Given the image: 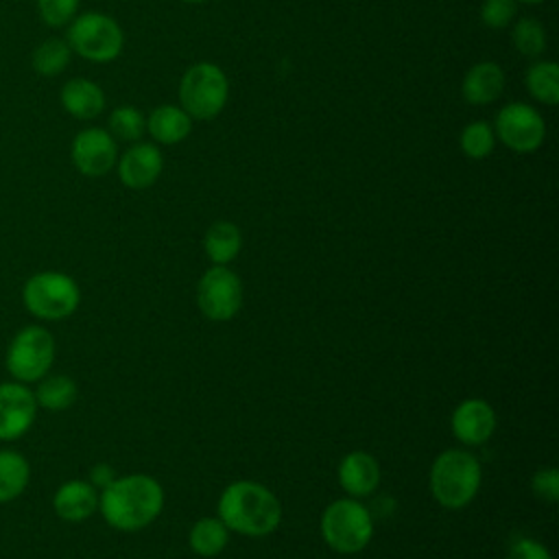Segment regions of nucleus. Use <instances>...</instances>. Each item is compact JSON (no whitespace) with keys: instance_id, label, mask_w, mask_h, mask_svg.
I'll use <instances>...</instances> for the list:
<instances>
[{"instance_id":"nucleus-1","label":"nucleus","mask_w":559,"mask_h":559,"mask_svg":"<svg viewBox=\"0 0 559 559\" xmlns=\"http://www.w3.org/2000/svg\"><path fill=\"white\" fill-rule=\"evenodd\" d=\"M164 507V489L148 474L116 476L98 491V511L105 522L122 533L148 526Z\"/></svg>"},{"instance_id":"nucleus-2","label":"nucleus","mask_w":559,"mask_h":559,"mask_svg":"<svg viewBox=\"0 0 559 559\" xmlns=\"http://www.w3.org/2000/svg\"><path fill=\"white\" fill-rule=\"evenodd\" d=\"M218 518L223 524L247 537L271 535L282 522L277 496L255 480H236L218 498Z\"/></svg>"},{"instance_id":"nucleus-3","label":"nucleus","mask_w":559,"mask_h":559,"mask_svg":"<svg viewBox=\"0 0 559 559\" xmlns=\"http://www.w3.org/2000/svg\"><path fill=\"white\" fill-rule=\"evenodd\" d=\"M483 472L478 459L467 450H445L430 467V493L445 509L467 507L480 489Z\"/></svg>"},{"instance_id":"nucleus-4","label":"nucleus","mask_w":559,"mask_h":559,"mask_svg":"<svg viewBox=\"0 0 559 559\" xmlns=\"http://www.w3.org/2000/svg\"><path fill=\"white\" fill-rule=\"evenodd\" d=\"M22 304L39 321H61L76 312L81 288L63 271H37L22 286Z\"/></svg>"},{"instance_id":"nucleus-5","label":"nucleus","mask_w":559,"mask_h":559,"mask_svg":"<svg viewBox=\"0 0 559 559\" xmlns=\"http://www.w3.org/2000/svg\"><path fill=\"white\" fill-rule=\"evenodd\" d=\"M66 41L72 55L92 63H109L120 57L124 48L122 26L107 13L85 11L66 26Z\"/></svg>"},{"instance_id":"nucleus-6","label":"nucleus","mask_w":559,"mask_h":559,"mask_svg":"<svg viewBox=\"0 0 559 559\" xmlns=\"http://www.w3.org/2000/svg\"><path fill=\"white\" fill-rule=\"evenodd\" d=\"M229 98V79L225 70L212 61L192 63L179 81V105L192 120L216 118Z\"/></svg>"},{"instance_id":"nucleus-7","label":"nucleus","mask_w":559,"mask_h":559,"mask_svg":"<svg viewBox=\"0 0 559 559\" xmlns=\"http://www.w3.org/2000/svg\"><path fill=\"white\" fill-rule=\"evenodd\" d=\"M55 336L44 325H24L7 345L4 367L11 380L33 384L50 373L55 362Z\"/></svg>"},{"instance_id":"nucleus-8","label":"nucleus","mask_w":559,"mask_h":559,"mask_svg":"<svg viewBox=\"0 0 559 559\" xmlns=\"http://www.w3.org/2000/svg\"><path fill=\"white\" fill-rule=\"evenodd\" d=\"M321 535L341 555L360 552L373 535L371 513L356 498H338L321 515Z\"/></svg>"},{"instance_id":"nucleus-9","label":"nucleus","mask_w":559,"mask_h":559,"mask_svg":"<svg viewBox=\"0 0 559 559\" xmlns=\"http://www.w3.org/2000/svg\"><path fill=\"white\" fill-rule=\"evenodd\" d=\"M491 127L496 142H502L515 153H533L546 140L544 116L533 105L520 100L500 107Z\"/></svg>"},{"instance_id":"nucleus-10","label":"nucleus","mask_w":559,"mask_h":559,"mask_svg":"<svg viewBox=\"0 0 559 559\" xmlns=\"http://www.w3.org/2000/svg\"><path fill=\"white\" fill-rule=\"evenodd\" d=\"M197 304L199 310L210 321H229L238 314L242 306V282L240 277L223 266H210L197 286Z\"/></svg>"},{"instance_id":"nucleus-11","label":"nucleus","mask_w":559,"mask_h":559,"mask_svg":"<svg viewBox=\"0 0 559 559\" xmlns=\"http://www.w3.org/2000/svg\"><path fill=\"white\" fill-rule=\"evenodd\" d=\"M70 159L83 177H103L116 168L118 142L103 127H85L72 138Z\"/></svg>"},{"instance_id":"nucleus-12","label":"nucleus","mask_w":559,"mask_h":559,"mask_svg":"<svg viewBox=\"0 0 559 559\" xmlns=\"http://www.w3.org/2000/svg\"><path fill=\"white\" fill-rule=\"evenodd\" d=\"M33 389L17 380L0 382V441L22 439L37 419Z\"/></svg>"},{"instance_id":"nucleus-13","label":"nucleus","mask_w":559,"mask_h":559,"mask_svg":"<svg viewBox=\"0 0 559 559\" xmlns=\"http://www.w3.org/2000/svg\"><path fill=\"white\" fill-rule=\"evenodd\" d=\"M116 170L122 186L144 190L159 179L164 170V155L155 142H133L122 155H118Z\"/></svg>"},{"instance_id":"nucleus-14","label":"nucleus","mask_w":559,"mask_h":559,"mask_svg":"<svg viewBox=\"0 0 559 559\" xmlns=\"http://www.w3.org/2000/svg\"><path fill=\"white\" fill-rule=\"evenodd\" d=\"M452 435L465 445L485 443L496 430V413L489 402L469 397L461 402L450 419Z\"/></svg>"},{"instance_id":"nucleus-15","label":"nucleus","mask_w":559,"mask_h":559,"mask_svg":"<svg viewBox=\"0 0 559 559\" xmlns=\"http://www.w3.org/2000/svg\"><path fill=\"white\" fill-rule=\"evenodd\" d=\"M52 509L63 522H85L98 511V489L90 480H66L52 496Z\"/></svg>"},{"instance_id":"nucleus-16","label":"nucleus","mask_w":559,"mask_h":559,"mask_svg":"<svg viewBox=\"0 0 559 559\" xmlns=\"http://www.w3.org/2000/svg\"><path fill=\"white\" fill-rule=\"evenodd\" d=\"M59 103L72 118L94 120L105 111V92L96 81L87 76H74L61 85Z\"/></svg>"},{"instance_id":"nucleus-17","label":"nucleus","mask_w":559,"mask_h":559,"mask_svg":"<svg viewBox=\"0 0 559 559\" xmlns=\"http://www.w3.org/2000/svg\"><path fill=\"white\" fill-rule=\"evenodd\" d=\"M338 483L352 498H362L376 491L380 485V465L376 456L362 450H354L338 463Z\"/></svg>"},{"instance_id":"nucleus-18","label":"nucleus","mask_w":559,"mask_h":559,"mask_svg":"<svg viewBox=\"0 0 559 559\" xmlns=\"http://www.w3.org/2000/svg\"><path fill=\"white\" fill-rule=\"evenodd\" d=\"M504 70L496 61L474 63L461 83V94L469 105H489L504 92Z\"/></svg>"},{"instance_id":"nucleus-19","label":"nucleus","mask_w":559,"mask_h":559,"mask_svg":"<svg viewBox=\"0 0 559 559\" xmlns=\"http://www.w3.org/2000/svg\"><path fill=\"white\" fill-rule=\"evenodd\" d=\"M146 131L155 144H179L192 131V118L181 105H159L146 116Z\"/></svg>"},{"instance_id":"nucleus-20","label":"nucleus","mask_w":559,"mask_h":559,"mask_svg":"<svg viewBox=\"0 0 559 559\" xmlns=\"http://www.w3.org/2000/svg\"><path fill=\"white\" fill-rule=\"evenodd\" d=\"M31 483L28 459L11 448L0 450V504L17 500Z\"/></svg>"},{"instance_id":"nucleus-21","label":"nucleus","mask_w":559,"mask_h":559,"mask_svg":"<svg viewBox=\"0 0 559 559\" xmlns=\"http://www.w3.org/2000/svg\"><path fill=\"white\" fill-rule=\"evenodd\" d=\"M33 395L39 408L50 413H61L76 402L79 386L66 373H46L41 380H37Z\"/></svg>"},{"instance_id":"nucleus-22","label":"nucleus","mask_w":559,"mask_h":559,"mask_svg":"<svg viewBox=\"0 0 559 559\" xmlns=\"http://www.w3.org/2000/svg\"><path fill=\"white\" fill-rule=\"evenodd\" d=\"M240 247H242V234L238 225H234L231 221L212 223L203 236L205 255L214 264L227 266L231 260H236V255L240 253Z\"/></svg>"},{"instance_id":"nucleus-23","label":"nucleus","mask_w":559,"mask_h":559,"mask_svg":"<svg viewBox=\"0 0 559 559\" xmlns=\"http://www.w3.org/2000/svg\"><path fill=\"white\" fill-rule=\"evenodd\" d=\"M72 59V48L66 37H48L39 41L31 52V66L39 76H59Z\"/></svg>"},{"instance_id":"nucleus-24","label":"nucleus","mask_w":559,"mask_h":559,"mask_svg":"<svg viewBox=\"0 0 559 559\" xmlns=\"http://www.w3.org/2000/svg\"><path fill=\"white\" fill-rule=\"evenodd\" d=\"M528 94L548 107H555L559 103V66L548 59H537L531 63L524 76Z\"/></svg>"},{"instance_id":"nucleus-25","label":"nucleus","mask_w":559,"mask_h":559,"mask_svg":"<svg viewBox=\"0 0 559 559\" xmlns=\"http://www.w3.org/2000/svg\"><path fill=\"white\" fill-rule=\"evenodd\" d=\"M229 542V528L221 518H201L192 524L188 544L199 557H216Z\"/></svg>"},{"instance_id":"nucleus-26","label":"nucleus","mask_w":559,"mask_h":559,"mask_svg":"<svg viewBox=\"0 0 559 559\" xmlns=\"http://www.w3.org/2000/svg\"><path fill=\"white\" fill-rule=\"evenodd\" d=\"M107 131L116 142L118 140L129 144L140 142L142 135L146 133V116L133 105H120L109 114Z\"/></svg>"},{"instance_id":"nucleus-27","label":"nucleus","mask_w":559,"mask_h":559,"mask_svg":"<svg viewBox=\"0 0 559 559\" xmlns=\"http://www.w3.org/2000/svg\"><path fill=\"white\" fill-rule=\"evenodd\" d=\"M511 41H513V48L522 57L537 59V57L544 55L548 37H546V28H544V24L539 20H535V17H520L513 24Z\"/></svg>"},{"instance_id":"nucleus-28","label":"nucleus","mask_w":559,"mask_h":559,"mask_svg":"<svg viewBox=\"0 0 559 559\" xmlns=\"http://www.w3.org/2000/svg\"><path fill=\"white\" fill-rule=\"evenodd\" d=\"M459 146H461L463 155L469 157V159H485V157H489V153L496 148L493 127L487 120L467 122L461 129Z\"/></svg>"},{"instance_id":"nucleus-29","label":"nucleus","mask_w":559,"mask_h":559,"mask_svg":"<svg viewBox=\"0 0 559 559\" xmlns=\"http://www.w3.org/2000/svg\"><path fill=\"white\" fill-rule=\"evenodd\" d=\"M81 0H35L39 20L50 28L68 26L79 13Z\"/></svg>"},{"instance_id":"nucleus-30","label":"nucleus","mask_w":559,"mask_h":559,"mask_svg":"<svg viewBox=\"0 0 559 559\" xmlns=\"http://www.w3.org/2000/svg\"><path fill=\"white\" fill-rule=\"evenodd\" d=\"M518 15L515 0H483L480 4V22L489 28H504Z\"/></svg>"},{"instance_id":"nucleus-31","label":"nucleus","mask_w":559,"mask_h":559,"mask_svg":"<svg viewBox=\"0 0 559 559\" xmlns=\"http://www.w3.org/2000/svg\"><path fill=\"white\" fill-rule=\"evenodd\" d=\"M507 559H552V555L542 542L526 535H515L509 542Z\"/></svg>"},{"instance_id":"nucleus-32","label":"nucleus","mask_w":559,"mask_h":559,"mask_svg":"<svg viewBox=\"0 0 559 559\" xmlns=\"http://www.w3.org/2000/svg\"><path fill=\"white\" fill-rule=\"evenodd\" d=\"M533 493L544 502H557L559 500V472L555 467L537 469L531 480Z\"/></svg>"},{"instance_id":"nucleus-33","label":"nucleus","mask_w":559,"mask_h":559,"mask_svg":"<svg viewBox=\"0 0 559 559\" xmlns=\"http://www.w3.org/2000/svg\"><path fill=\"white\" fill-rule=\"evenodd\" d=\"M114 478H116V472H114V467L107 465V463H96V465L90 469V483H92L96 489H105Z\"/></svg>"},{"instance_id":"nucleus-34","label":"nucleus","mask_w":559,"mask_h":559,"mask_svg":"<svg viewBox=\"0 0 559 559\" xmlns=\"http://www.w3.org/2000/svg\"><path fill=\"white\" fill-rule=\"evenodd\" d=\"M518 4H528V7H533V4H542V2H546V0H515Z\"/></svg>"},{"instance_id":"nucleus-35","label":"nucleus","mask_w":559,"mask_h":559,"mask_svg":"<svg viewBox=\"0 0 559 559\" xmlns=\"http://www.w3.org/2000/svg\"><path fill=\"white\" fill-rule=\"evenodd\" d=\"M181 2H186V4H203L207 0H181Z\"/></svg>"}]
</instances>
